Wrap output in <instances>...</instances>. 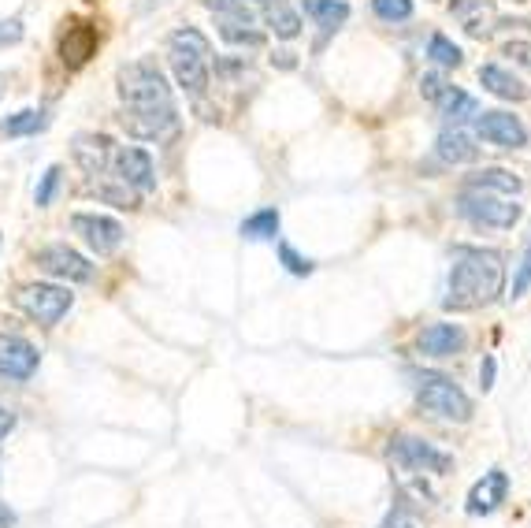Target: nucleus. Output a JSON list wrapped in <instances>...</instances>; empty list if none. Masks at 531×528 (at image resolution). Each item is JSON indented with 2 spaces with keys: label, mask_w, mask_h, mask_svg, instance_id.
I'll return each mask as SVG.
<instances>
[{
  "label": "nucleus",
  "mask_w": 531,
  "mask_h": 528,
  "mask_svg": "<svg viewBox=\"0 0 531 528\" xmlns=\"http://www.w3.org/2000/svg\"><path fill=\"white\" fill-rule=\"evenodd\" d=\"M119 97H123V116L119 123L127 127L130 138L156 142L168 138L179 127V108L171 97V86L156 60H134L119 67Z\"/></svg>",
  "instance_id": "obj_1"
},
{
  "label": "nucleus",
  "mask_w": 531,
  "mask_h": 528,
  "mask_svg": "<svg viewBox=\"0 0 531 528\" xmlns=\"http://www.w3.org/2000/svg\"><path fill=\"white\" fill-rule=\"evenodd\" d=\"M502 287H506V257L502 253L483 250V246H457L442 309L446 313L483 309V305H491L502 294Z\"/></svg>",
  "instance_id": "obj_2"
},
{
  "label": "nucleus",
  "mask_w": 531,
  "mask_h": 528,
  "mask_svg": "<svg viewBox=\"0 0 531 528\" xmlns=\"http://www.w3.org/2000/svg\"><path fill=\"white\" fill-rule=\"evenodd\" d=\"M168 64L175 71V82L201 101L208 90V75H212V45L197 27H179L168 38Z\"/></svg>",
  "instance_id": "obj_3"
},
{
  "label": "nucleus",
  "mask_w": 531,
  "mask_h": 528,
  "mask_svg": "<svg viewBox=\"0 0 531 528\" xmlns=\"http://www.w3.org/2000/svg\"><path fill=\"white\" fill-rule=\"evenodd\" d=\"M413 391H416V402L428 413L442 417V421H454V424L472 421V398H468L450 376L431 372V369L413 372Z\"/></svg>",
  "instance_id": "obj_4"
},
{
  "label": "nucleus",
  "mask_w": 531,
  "mask_h": 528,
  "mask_svg": "<svg viewBox=\"0 0 531 528\" xmlns=\"http://www.w3.org/2000/svg\"><path fill=\"white\" fill-rule=\"evenodd\" d=\"M457 216L468 220L472 227H491V231H509L517 224L524 209L517 201L502 198V194H491V190H476V186H461L457 194Z\"/></svg>",
  "instance_id": "obj_5"
},
{
  "label": "nucleus",
  "mask_w": 531,
  "mask_h": 528,
  "mask_svg": "<svg viewBox=\"0 0 531 528\" xmlns=\"http://www.w3.org/2000/svg\"><path fill=\"white\" fill-rule=\"evenodd\" d=\"M205 8L216 15L220 38L227 45H242V49L264 45V34L257 30V15H253L246 0H205Z\"/></svg>",
  "instance_id": "obj_6"
},
{
  "label": "nucleus",
  "mask_w": 531,
  "mask_h": 528,
  "mask_svg": "<svg viewBox=\"0 0 531 528\" xmlns=\"http://www.w3.org/2000/svg\"><path fill=\"white\" fill-rule=\"evenodd\" d=\"M15 305H19L30 320H38V324L52 328V324H60V320L67 317V309L75 305V294L67 291V287H56V283H26V287H19V294H15Z\"/></svg>",
  "instance_id": "obj_7"
},
{
  "label": "nucleus",
  "mask_w": 531,
  "mask_h": 528,
  "mask_svg": "<svg viewBox=\"0 0 531 528\" xmlns=\"http://www.w3.org/2000/svg\"><path fill=\"white\" fill-rule=\"evenodd\" d=\"M390 458L409 469V473H428V476H446L454 473V454L439 450L428 439L416 436H394L390 439Z\"/></svg>",
  "instance_id": "obj_8"
},
{
  "label": "nucleus",
  "mask_w": 531,
  "mask_h": 528,
  "mask_svg": "<svg viewBox=\"0 0 531 528\" xmlns=\"http://www.w3.org/2000/svg\"><path fill=\"white\" fill-rule=\"evenodd\" d=\"M71 227H75V235L82 238L97 257H112V253L123 246V238H127V231H123L119 220L97 216V212H75V216H71Z\"/></svg>",
  "instance_id": "obj_9"
},
{
  "label": "nucleus",
  "mask_w": 531,
  "mask_h": 528,
  "mask_svg": "<svg viewBox=\"0 0 531 528\" xmlns=\"http://www.w3.org/2000/svg\"><path fill=\"white\" fill-rule=\"evenodd\" d=\"M34 264H38L41 272L64 279V283H90L93 279V264L86 261L78 250L64 246V242H56V246H41V250L34 253Z\"/></svg>",
  "instance_id": "obj_10"
},
{
  "label": "nucleus",
  "mask_w": 531,
  "mask_h": 528,
  "mask_svg": "<svg viewBox=\"0 0 531 528\" xmlns=\"http://www.w3.org/2000/svg\"><path fill=\"white\" fill-rule=\"evenodd\" d=\"M476 134L494 149H524L528 146V127L520 123V116L502 112V108L480 112V116H476Z\"/></svg>",
  "instance_id": "obj_11"
},
{
  "label": "nucleus",
  "mask_w": 531,
  "mask_h": 528,
  "mask_svg": "<svg viewBox=\"0 0 531 528\" xmlns=\"http://www.w3.org/2000/svg\"><path fill=\"white\" fill-rule=\"evenodd\" d=\"M112 168H116V179L127 186V190H138V194H153V190H156L153 157H149L142 146L116 149V157H112Z\"/></svg>",
  "instance_id": "obj_12"
},
{
  "label": "nucleus",
  "mask_w": 531,
  "mask_h": 528,
  "mask_svg": "<svg viewBox=\"0 0 531 528\" xmlns=\"http://www.w3.org/2000/svg\"><path fill=\"white\" fill-rule=\"evenodd\" d=\"M41 365V354L34 343H26L23 335H8V331H0V376H8V380H19L26 383Z\"/></svg>",
  "instance_id": "obj_13"
},
{
  "label": "nucleus",
  "mask_w": 531,
  "mask_h": 528,
  "mask_svg": "<svg viewBox=\"0 0 531 528\" xmlns=\"http://www.w3.org/2000/svg\"><path fill=\"white\" fill-rule=\"evenodd\" d=\"M468 346V335L461 324H428V328L416 335V350L424 357H435V361H446V357H457Z\"/></svg>",
  "instance_id": "obj_14"
},
{
  "label": "nucleus",
  "mask_w": 531,
  "mask_h": 528,
  "mask_svg": "<svg viewBox=\"0 0 531 528\" xmlns=\"http://www.w3.org/2000/svg\"><path fill=\"white\" fill-rule=\"evenodd\" d=\"M97 53V30L82 19H71L64 23V34H60V60H64L71 71L90 64V56Z\"/></svg>",
  "instance_id": "obj_15"
},
{
  "label": "nucleus",
  "mask_w": 531,
  "mask_h": 528,
  "mask_svg": "<svg viewBox=\"0 0 531 528\" xmlns=\"http://www.w3.org/2000/svg\"><path fill=\"white\" fill-rule=\"evenodd\" d=\"M506 495H509V476L502 473V469H491V473H483V480L472 484L465 510L472 517H487L506 502Z\"/></svg>",
  "instance_id": "obj_16"
},
{
  "label": "nucleus",
  "mask_w": 531,
  "mask_h": 528,
  "mask_svg": "<svg viewBox=\"0 0 531 528\" xmlns=\"http://www.w3.org/2000/svg\"><path fill=\"white\" fill-rule=\"evenodd\" d=\"M71 153H75V164L86 175H104V168H108L112 157H116V146H112V138H108V134L86 131V134H75Z\"/></svg>",
  "instance_id": "obj_17"
},
{
  "label": "nucleus",
  "mask_w": 531,
  "mask_h": 528,
  "mask_svg": "<svg viewBox=\"0 0 531 528\" xmlns=\"http://www.w3.org/2000/svg\"><path fill=\"white\" fill-rule=\"evenodd\" d=\"M454 15L461 19L468 38H491L494 30H498L491 0H454Z\"/></svg>",
  "instance_id": "obj_18"
},
{
  "label": "nucleus",
  "mask_w": 531,
  "mask_h": 528,
  "mask_svg": "<svg viewBox=\"0 0 531 528\" xmlns=\"http://www.w3.org/2000/svg\"><path fill=\"white\" fill-rule=\"evenodd\" d=\"M435 153L446 164H472V160H480V146H476V138L465 127H446L439 134V142H435Z\"/></svg>",
  "instance_id": "obj_19"
},
{
  "label": "nucleus",
  "mask_w": 531,
  "mask_h": 528,
  "mask_svg": "<svg viewBox=\"0 0 531 528\" xmlns=\"http://www.w3.org/2000/svg\"><path fill=\"white\" fill-rule=\"evenodd\" d=\"M480 86L487 93H494V97H502V101H528V86L498 64H483L480 67Z\"/></svg>",
  "instance_id": "obj_20"
},
{
  "label": "nucleus",
  "mask_w": 531,
  "mask_h": 528,
  "mask_svg": "<svg viewBox=\"0 0 531 528\" xmlns=\"http://www.w3.org/2000/svg\"><path fill=\"white\" fill-rule=\"evenodd\" d=\"M301 12L309 15L312 23L320 27V34H335L346 19H350V4L346 0H301Z\"/></svg>",
  "instance_id": "obj_21"
},
{
  "label": "nucleus",
  "mask_w": 531,
  "mask_h": 528,
  "mask_svg": "<svg viewBox=\"0 0 531 528\" xmlns=\"http://www.w3.org/2000/svg\"><path fill=\"white\" fill-rule=\"evenodd\" d=\"M465 186H476V190H491V194H502V198H513L524 190V179L509 168H483V172L468 175Z\"/></svg>",
  "instance_id": "obj_22"
},
{
  "label": "nucleus",
  "mask_w": 531,
  "mask_h": 528,
  "mask_svg": "<svg viewBox=\"0 0 531 528\" xmlns=\"http://www.w3.org/2000/svg\"><path fill=\"white\" fill-rule=\"evenodd\" d=\"M435 108H439V116H446L450 123H454V127H461L465 119L480 116V105H476V97H472V93H465L461 86H450V90L442 93V101Z\"/></svg>",
  "instance_id": "obj_23"
},
{
  "label": "nucleus",
  "mask_w": 531,
  "mask_h": 528,
  "mask_svg": "<svg viewBox=\"0 0 531 528\" xmlns=\"http://www.w3.org/2000/svg\"><path fill=\"white\" fill-rule=\"evenodd\" d=\"M264 4V19H268V27L279 34L283 41L298 38L301 34V15L286 4V0H260Z\"/></svg>",
  "instance_id": "obj_24"
},
{
  "label": "nucleus",
  "mask_w": 531,
  "mask_h": 528,
  "mask_svg": "<svg viewBox=\"0 0 531 528\" xmlns=\"http://www.w3.org/2000/svg\"><path fill=\"white\" fill-rule=\"evenodd\" d=\"M279 224H283V216H279V209H257L253 216H246L242 220V238H249V242H272L275 235H279Z\"/></svg>",
  "instance_id": "obj_25"
},
{
  "label": "nucleus",
  "mask_w": 531,
  "mask_h": 528,
  "mask_svg": "<svg viewBox=\"0 0 531 528\" xmlns=\"http://www.w3.org/2000/svg\"><path fill=\"white\" fill-rule=\"evenodd\" d=\"M49 127V112H41V108H26V112H15L0 123V134H8V138H26V134H38Z\"/></svg>",
  "instance_id": "obj_26"
},
{
  "label": "nucleus",
  "mask_w": 531,
  "mask_h": 528,
  "mask_svg": "<svg viewBox=\"0 0 531 528\" xmlns=\"http://www.w3.org/2000/svg\"><path fill=\"white\" fill-rule=\"evenodd\" d=\"M428 56L439 67H446V71H454V67L465 64V53H461V49H457V45L446 38V34H431V38H428Z\"/></svg>",
  "instance_id": "obj_27"
},
{
  "label": "nucleus",
  "mask_w": 531,
  "mask_h": 528,
  "mask_svg": "<svg viewBox=\"0 0 531 528\" xmlns=\"http://www.w3.org/2000/svg\"><path fill=\"white\" fill-rule=\"evenodd\" d=\"M372 12L383 23H405V19H413V0H372Z\"/></svg>",
  "instance_id": "obj_28"
},
{
  "label": "nucleus",
  "mask_w": 531,
  "mask_h": 528,
  "mask_svg": "<svg viewBox=\"0 0 531 528\" xmlns=\"http://www.w3.org/2000/svg\"><path fill=\"white\" fill-rule=\"evenodd\" d=\"M279 261H283V268L290 276H312V268H316L309 257H301V253L294 250V246H286V242H279Z\"/></svg>",
  "instance_id": "obj_29"
},
{
  "label": "nucleus",
  "mask_w": 531,
  "mask_h": 528,
  "mask_svg": "<svg viewBox=\"0 0 531 528\" xmlns=\"http://www.w3.org/2000/svg\"><path fill=\"white\" fill-rule=\"evenodd\" d=\"M528 287H531V238H528V246H524V257L517 261V272H513V294H509V298H513V302L524 298Z\"/></svg>",
  "instance_id": "obj_30"
},
{
  "label": "nucleus",
  "mask_w": 531,
  "mask_h": 528,
  "mask_svg": "<svg viewBox=\"0 0 531 528\" xmlns=\"http://www.w3.org/2000/svg\"><path fill=\"white\" fill-rule=\"evenodd\" d=\"M454 82L446 79V75H439V71H428L424 79H420V93H424V101H431V105H439L442 101V93L450 90Z\"/></svg>",
  "instance_id": "obj_31"
},
{
  "label": "nucleus",
  "mask_w": 531,
  "mask_h": 528,
  "mask_svg": "<svg viewBox=\"0 0 531 528\" xmlns=\"http://www.w3.org/2000/svg\"><path fill=\"white\" fill-rule=\"evenodd\" d=\"M60 168L52 164L49 172L41 175V183H38V190H34V201H38V209H45V205H52V194H56V186H60Z\"/></svg>",
  "instance_id": "obj_32"
},
{
  "label": "nucleus",
  "mask_w": 531,
  "mask_h": 528,
  "mask_svg": "<svg viewBox=\"0 0 531 528\" xmlns=\"http://www.w3.org/2000/svg\"><path fill=\"white\" fill-rule=\"evenodd\" d=\"M502 56H509L513 64H520L524 71H531V41H506Z\"/></svg>",
  "instance_id": "obj_33"
},
{
  "label": "nucleus",
  "mask_w": 531,
  "mask_h": 528,
  "mask_svg": "<svg viewBox=\"0 0 531 528\" xmlns=\"http://www.w3.org/2000/svg\"><path fill=\"white\" fill-rule=\"evenodd\" d=\"M19 41H23V23L19 19H0V49L19 45Z\"/></svg>",
  "instance_id": "obj_34"
},
{
  "label": "nucleus",
  "mask_w": 531,
  "mask_h": 528,
  "mask_svg": "<svg viewBox=\"0 0 531 528\" xmlns=\"http://www.w3.org/2000/svg\"><path fill=\"white\" fill-rule=\"evenodd\" d=\"M494 372H498V365H494V357L487 354L480 361V387H483V391H491V387H494Z\"/></svg>",
  "instance_id": "obj_35"
},
{
  "label": "nucleus",
  "mask_w": 531,
  "mask_h": 528,
  "mask_svg": "<svg viewBox=\"0 0 531 528\" xmlns=\"http://www.w3.org/2000/svg\"><path fill=\"white\" fill-rule=\"evenodd\" d=\"M379 528H416V521H413L409 514H405V510H390L387 521H383Z\"/></svg>",
  "instance_id": "obj_36"
},
{
  "label": "nucleus",
  "mask_w": 531,
  "mask_h": 528,
  "mask_svg": "<svg viewBox=\"0 0 531 528\" xmlns=\"http://www.w3.org/2000/svg\"><path fill=\"white\" fill-rule=\"evenodd\" d=\"M12 428H15V413H12V410H4V406H0V439H8V436H12Z\"/></svg>",
  "instance_id": "obj_37"
},
{
  "label": "nucleus",
  "mask_w": 531,
  "mask_h": 528,
  "mask_svg": "<svg viewBox=\"0 0 531 528\" xmlns=\"http://www.w3.org/2000/svg\"><path fill=\"white\" fill-rule=\"evenodd\" d=\"M0 528H15V510L0 502Z\"/></svg>",
  "instance_id": "obj_38"
},
{
  "label": "nucleus",
  "mask_w": 531,
  "mask_h": 528,
  "mask_svg": "<svg viewBox=\"0 0 531 528\" xmlns=\"http://www.w3.org/2000/svg\"><path fill=\"white\" fill-rule=\"evenodd\" d=\"M272 64H279L283 71H290V67L298 64V60H294V53H275V56H272Z\"/></svg>",
  "instance_id": "obj_39"
},
{
  "label": "nucleus",
  "mask_w": 531,
  "mask_h": 528,
  "mask_svg": "<svg viewBox=\"0 0 531 528\" xmlns=\"http://www.w3.org/2000/svg\"><path fill=\"white\" fill-rule=\"evenodd\" d=\"M160 0H138V12H153Z\"/></svg>",
  "instance_id": "obj_40"
}]
</instances>
